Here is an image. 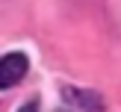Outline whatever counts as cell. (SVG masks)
Returning <instances> with one entry per match:
<instances>
[{
  "label": "cell",
  "mask_w": 121,
  "mask_h": 112,
  "mask_svg": "<svg viewBox=\"0 0 121 112\" xmlns=\"http://www.w3.org/2000/svg\"><path fill=\"white\" fill-rule=\"evenodd\" d=\"M30 62L24 53H9V56L0 59V88H12L15 83L24 80V74H27Z\"/></svg>",
  "instance_id": "cell-1"
},
{
  "label": "cell",
  "mask_w": 121,
  "mask_h": 112,
  "mask_svg": "<svg viewBox=\"0 0 121 112\" xmlns=\"http://www.w3.org/2000/svg\"><path fill=\"white\" fill-rule=\"evenodd\" d=\"M21 112H39V103H35V100H30L27 106H21Z\"/></svg>",
  "instance_id": "cell-2"
}]
</instances>
